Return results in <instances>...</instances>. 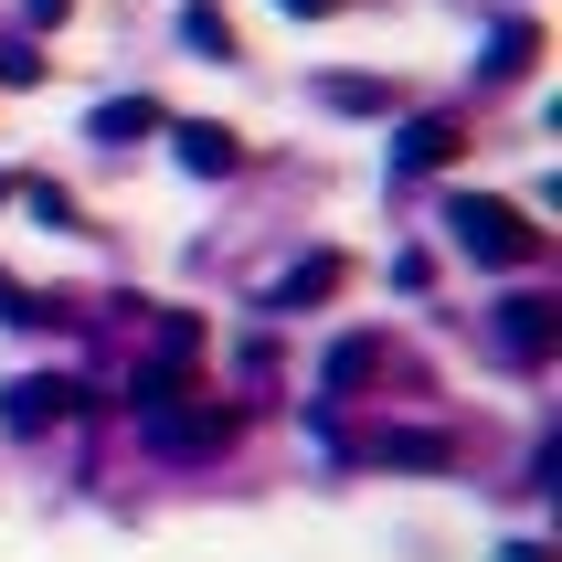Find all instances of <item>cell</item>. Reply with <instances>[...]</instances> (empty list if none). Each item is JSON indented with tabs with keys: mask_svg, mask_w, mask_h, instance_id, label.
Masks as SVG:
<instances>
[{
	"mask_svg": "<svg viewBox=\"0 0 562 562\" xmlns=\"http://www.w3.org/2000/svg\"><path fill=\"white\" fill-rule=\"evenodd\" d=\"M372 372H382V340H372V329H350V340L329 350V372H318V393H329V404H350V393H361Z\"/></svg>",
	"mask_w": 562,
	"mask_h": 562,
	"instance_id": "obj_7",
	"label": "cell"
},
{
	"mask_svg": "<svg viewBox=\"0 0 562 562\" xmlns=\"http://www.w3.org/2000/svg\"><path fill=\"white\" fill-rule=\"evenodd\" d=\"M457 149H468V127H457V117H414L404 138H393V170H446Z\"/></svg>",
	"mask_w": 562,
	"mask_h": 562,
	"instance_id": "obj_6",
	"label": "cell"
},
{
	"mask_svg": "<svg viewBox=\"0 0 562 562\" xmlns=\"http://www.w3.org/2000/svg\"><path fill=\"white\" fill-rule=\"evenodd\" d=\"M22 11H32V22H64V11H75V0H22Z\"/></svg>",
	"mask_w": 562,
	"mask_h": 562,
	"instance_id": "obj_14",
	"label": "cell"
},
{
	"mask_svg": "<svg viewBox=\"0 0 562 562\" xmlns=\"http://www.w3.org/2000/svg\"><path fill=\"white\" fill-rule=\"evenodd\" d=\"M223 436H234V414H223V404H191V414L159 404L149 414V446H170V457H202V446H223Z\"/></svg>",
	"mask_w": 562,
	"mask_h": 562,
	"instance_id": "obj_5",
	"label": "cell"
},
{
	"mask_svg": "<svg viewBox=\"0 0 562 562\" xmlns=\"http://www.w3.org/2000/svg\"><path fill=\"white\" fill-rule=\"evenodd\" d=\"M181 43H191L202 64H234V22H223L213 0H191V11H181Z\"/></svg>",
	"mask_w": 562,
	"mask_h": 562,
	"instance_id": "obj_11",
	"label": "cell"
},
{
	"mask_svg": "<svg viewBox=\"0 0 562 562\" xmlns=\"http://www.w3.org/2000/svg\"><path fill=\"white\" fill-rule=\"evenodd\" d=\"M446 234H457V255H477V266H541V255H552V234H541L520 202H488V191H457V202H446Z\"/></svg>",
	"mask_w": 562,
	"mask_h": 562,
	"instance_id": "obj_1",
	"label": "cell"
},
{
	"mask_svg": "<svg viewBox=\"0 0 562 562\" xmlns=\"http://www.w3.org/2000/svg\"><path fill=\"white\" fill-rule=\"evenodd\" d=\"M286 11H340V0H286Z\"/></svg>",
	"mask_w": 562,
	"mask_h": 562,
	"instance_id": "obj_15",
	"label": "cell"
},
{
	"mask_svg": "<svg viewBox=\"0 0 562 562\" xmlns=\"http://www.w3.org/2000/svg\"><path fill=\"white\" fill-rule=\"evenodd\" d=\"M149 127H159V106H149V95H117V106H95V138H106V149L149 138Z\"/></svg>",
	"mask_w": 562,
	"mask_h": 562,
	"instance_id": "obj_12",
	"label": "cell"
},
{
	"mask_svg": "<svg viewBox=\"0 0 562 562\" xmlns=\"http://www.w3.org/2000/svg\"><path fill=\"white\" fill-rule=\"evenodd\" d=\"M531 64H541V22H499V43H488V86L531 75Z\"/></svg>",
	"mask_w": 562,
	"mask_h": 562,
	"instance_id": "obj_9",
	"label": "cell"
},
{
	"mask_svg": "<svg viewBox=\"0 0 562 562\" xmlns=\"http://www.w3.org/2000/svg\"><path fill=\"white\" fill-rule=\"evenodd\" d=\"M0 202H11V181H0Z\"/></svg>",
	"mask_w": 562,
	"mask_h": 562,
	"instance_id": "obj_16",
	"label": "cell"
},
{
	"mask_svg": "<svg viewBox=\"0 0 562 562\" xmlns=\"http://www.w3.org/2000/svg\"><path fill=\"white\" fill-rule=\"evenodd\" d=\"M170 138H181V170H191V181H223V170H245V138H234L223 117H191V127H170Z\"/></svg>",
	"mask_w": 562,
	"mask_h": 562,
	"instance_id": "obj_4",
	"label": "cell"
},
{
	"mask_svg": "<svg viewBox=\"0 0 562 562\" xmlns=\"http://www.w3.org/2000/svg\"><path fill=\"white\" fill-rule=\"evenodd\" d=\"M75 404H86L75 382L32 372V382H11V393H0V425H11V436H43V425H64V414H75Z\"/></svg>",
	"mask_w": 562,
	"mask_h": 562,
	"instance_id": "obj_3",
	"label": "cell"
},
{
	"mask_svg": "<svg viewBox=\"0 0 562 562\" xmlns=\"http://www.w3.org/2000/svg\"><path fill=\"white\" fill-rule=\"evenodd\" d=\"M499 350L520 361V372H541L562 350V297H541V286H520V297H499Z\"/></svg>",
	"mask_w": 562,
	"mask_h": 562,
	"instance_id": "obj_2",
	"label": "cell"
},
{
	"mask_svg": "<svg viewBox=\"0 0 562 562\" xmlns=\"http://www.w3.org/2000/svg\"><path fill=\"white\" fill-rule=\"evenodd\" d=\"M318 106H340V117H382L393 86H382V75H318Z\"/></svg>",
	"mask_w": 562,
	"mask_h": 562,
	"instance_id": "obj_8",
	"label": "cell"
},
{
	"mask_svg": "<svg viewBox=\"0 0 562 562\" xmlns=\"http://www.w3.org/2000/svg\"><path fill=\"white\" fill-rule=\"evenodd\" d=\"M446 457H457L446 436H382V468H446Z\"/></svg>",
	"mask_w": 562,
	"mask_h": 562,
	"instance_id": "obj_13",
	"label": "cell"
},
{
	"mask_svg": "<svg viewBox=\"0 0 562 562\" xmlns=\"http://www.w3.org/2000/svg\"><path fill=\"white\" fill-rule=\"evenodd\" d=\"M329 286H340V255H308L297 277H277V286H266V308H308V297H329Z\"/></svg>",
	"mask_w": 562,
	"mask_h": 562,
	"instance_id": "obj_10",
	"label": "cell"
}]
</instances>
